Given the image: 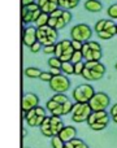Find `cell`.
<instances>
[{"instance_id": "obj_1", "label": "cell", "mask_w": 117, "mask_h": 148, "mask_svg": "<svg viewBox=\"0 0 117 148\" xmlns=\"http://www.w3.org/2000/svg\"><path fill=\"white\" fill-rule=\"evenodd\" d=\"M73 107L74 103H72L70 99L65 94H55L46 103V109L51 112V116H56V117H61V116H66L72 113Z\"/></svg>"}, {"instance_id": "obj_2", "label": "cell", "mask_w": 117, "mask_h": 148, "mask_svg": "<svg viewBox=\"0 0 117 148\" xmlns=\"http://www.w3.org/2000/svg\"><path fill=\"white\" fill-rule=\"evenodd\" d=\"M65 127L61 117H56V116H47L44 122L42 123L41 133L43 134L46 138H54V136H58L61 130Z\"/></svg>"}, {"instance_id": "obj_3", "label": "cell", "mask_w": 117, "mask_h": 148, "mask_svg": "<svg viewBox=\"0 0 117 148\" xmlns=\"http://www.w3.org/2000/svg\"><path fill=\"white\" fill-rule=\"evenodd\" d=\"M105 74V65L100 61H91L85 64L82 77L86 81H100Z\"/></svg>"}, {"instance_id": "obj_4", "label": "cell", "mask_w": 117, "mask_h": 148, "mask_svg": "<svg viewBox=\"0 0 117 148\" xmlns=\"http://www.w3.org/2000/svg\"><path fill=\"white\" fill-rule=\"evenodd\" d=\"M109 121V113L107 110H99V112H91L89 120H87V125L94 131H102L108 126Z\"/></svg>"}, {"instance_id": "obj_5", "label": "cell", "mask_w": 117, "mask_h": 148, "mask_svg": "<svg viewBox=\"0 0 117 148\" xmlns=\"http://www.w3.org/2000/svg\"><path fill=\"white\" fill-rule=\"evenodd\" d=\"M70 21H72L70 10H64V9H61V8H58L52 14H50L48 26H51L52 29L58 31V30H63L66 25H69Z\"/></svg>"}, {"instance_id": "obj_6", "label": "cell", "mask_w": 117, "mask_h": 148, "mask_svg": "<svg viewBox=\"0 0 117 148\" xmlns=\"http://www.w3.org/2000/svg\"><path fill=\"white\" fill-rule=\"evenodd\" d=\"M82 55H83L85 62H91V61H100L103 56L102 46L95 40H89L83 43V48H82Z\"/></svg>"}, {"instance_id": "obj_7", "label": "cell", "mask_w": 117, "mask_h": 148, "mask_svg": "<svg viewBox=\"0 0 117 148\" xmlns=\"http://www.w3.org/2000/svg\"><path fill=\"white\" fill-rule=\"evenodd\" d=\"M36 35H38V42L42 46H51L56 44L58 39V31L52 29L51 26H43V27L36 29Z\"/></svg>"}, {"instance_id": "obj_8", "label": "cell", "mask_w": 117, "mask_h": 148, "mask_svg": "<svg viewBox=\"0 0 117 148\" xmlns=\"http://www.w3.org/2000/svg\"><path fill=\"white\" fill-rule=\"evenodd\" d=\"M95 90L91 84L89 83H82L78 84L76 88L72 92V96H73L74 101L76 103H89L92 99V96L95 95Z\"/></svg>"}, {"instance_id": "obj_9", "label": "cell", "mask_w": 117, "mask_h": 148, "mask_svg": "<svg viewBox=\"0 0 117 148\" xmlns=\"http://www.w3.org/2000/svg\"><path fill=\"white\" fill-rule=\"evenodd\" d=\"M92 36V29L87 23H77L70 29V39L86 43Z\"/></svg>"}, {"instance_id": "obj_10", "label": "cell", "mask_w": 117, "mask_h": 148, "mask_svg": "<svg viewBox=\"0 0 117 148\" xmlns=\"http://www.w3.org/2000/svg\"><path fill=\"white\" fill-rule=\"evenodd\" d=\"M74 48L72 46L70 39H63V40L56 43V51H55V56L60 60L61 62H68L72 60V56L74 53Z\"/></svg>"}, {"instance_id": "obj_11", "label": "cell", "mask_w": 117, "mask_h": 148, "mask_svg": "<svg viewBox=\"0 0 117 148\" xmlns=\"http://www.w3.org/2000/svg\"><path fill=\"white\" fill-rule=\"evenodd\" d=\"M91 112L92 110L89 103H74L73 110H72V121L77 123L87 122Z\"/></svg>"}, {"instance_id": "obj_12", "label": "cell", "mask_w": 117, "mask_h": 148, "mask_svg": "<svg viewBox=\"0 0 117 148\" xmlns=\"http://www.w3.org/2000/svg\"><path fill=\"white\" fill-rule=\"evenodd\" d=\"M46 118H47L46 108H43V107H36L25 114L26 122L31 127H41Z\"/></svg>"}, {"instance_id": "obj_13", "label": "cell", "mask_w": 117, "mask_h": 148, "mask_svg": "<svg viewBox=\"0 0 117 148\" xmlns=\"http://www.w3.org/2000/svg\"><path fill=\"white\" fill-rule=\"evenodd\" d=\"M111 104V97L105 92H95L92 99L89 101V105L92 112H99V110H107V108Z\"/></svg>"}, {"instance_id": "obj_14", "label": "cell", "mask_w": 117, "mask_h": 148, "mask_svg": "<svg viewBox=\"0 0 117 148\" xmlns=\"http://www.w3.org/2000/svg\"><path fill=\"white\" fill-rule=\"evenodd\" d=\"M42 14L41 8L38 7V4H33L29 7H22L21 9V20L25 25L30 26V23H35V21L39 18V16Z\"/></svg>"}, {"instance_id": "obj_15", "label": "cell", "mask_w": 117, "mask_h": 148, "mask_svg": "<svg viewBox=\"0 0 117 148\" xmlns=\"http://www.w3.org/2000/svg\"><path fill=\"white\" fill-rule=\"evenodd\" d=\"M48 84L51 91H54L55 94H65L70 88V79L68 78V75L61 74V75L54 77Z\"/></svg>"}, {"instance_id": "obj_16", "label": "cell", "mask_w": 117, "mask_h": 148, "mask_svg": "<svg viewBox=\"0 0 117 148\" xmlns=\"http://www.w3.org/2000/svg\"><path fill=\"white\" fill-rule=\"evenodd\" d=\"M36 107H39V96L34 92H26L22 96V100H21V109H22L23 118H25L26 113Z\"/></svg>"}, {"instance_id": "obj_17", "label": "cell", "mask_w": 117, "mask_h": 148, "mask_svg": "<svg viewBox=\"0 0 117 148\" xmlns=\"http://www.w3.org/2000/svg\"><path fill=\"white\" fill-rule=\"evenodd\" d=\"M115 35H117V23L111 18H107L104 29H103V31L98 33V36H99V39H103V40H109Z\"/></svg>"}, {"instance_id": "obj_18", "label": "cell", "mask_w": 117, "mask_h": 148, "mask_svg": "<svg viewBox=\"0 0 117 148\" xmlns=\"http://www.w3.org/2000/svg\"><path fill=\"white\" fill-rule=\"evenodd\" d=\"M38 42V35H36V27L35 26H26L23 29L22 33V43L25 44L26 47L30 48L33 44H35Z\"/></svg>"}, {"instance_id": "obj_19", "label": "cell", "mask_w": 117, "mask_h": 148, "mask_svg": "<svg viewBox=\"0 0 117 148\" xmlns=\"http://www.w3.org/2000/svg\"><path fill=\"white\" fill-rule=\"evenodd\" d=\"M38 7L41 8L42 13H46V14H52L55 10H57L58 8V0H38L36 1Z\"/></svg>"}, {"instance_id": "obj_20", "label": "cell", "mask_w": 117, "mask_h": 148, "mask_svg": "<svg viewBox=\"0 0 117 148\" xmlns=\"http://www.w3.org/2000/svg\"><path fill=\"white\" fill-rule=\"evenodd\" d=\"M58 136L61 138V140L64 142V143H68V142H72L73 139L77 138V129L74 127V126H65V127L61 130V133L58 134Z\"/></svg>"}, {"instance_id": "obj_21", "label": "cell", "mask_w": 117, "mask_h": 148, "mask_svg": "<svg viewBox=\"0 0 117 148\" xmlns=\"http://www.w3.org/2000/svg\"><path fill=\"white\" fill-rule=\"evenodd\" d=\"M85 9L87 10V12L90 13H98L102 10L103 8V4L102 1H99V0H86L83 4Z\"/></svg>"}, {"instance_id": "obj_22", "label": "cell", "mask_w": 117, "mask_h": 148, "mask_svg": "<svg viewBox=\"0 0 117 148\" xmlns=\"http://www.w3.org/2000/svg\"><path fill=\"white\" fill-rule=\"evenodd\" d=\"M81 0H58V7L64 10H70L77 8Z\"/></svg>"}, {"instance_id": "obj_23", "label": "cell", "mask_w": 117, "mask_h": 148, "mask_svg": "<svg viewBox=\"0 0 117 148\" xmlns=\"http://www.w3.org/2000/svg\"><path fill=\"white\" fill-rule=\"evenodd\" d=\"M64 148H90V147L87 146V144L85 143L82 139L76 138V139H73L72 142L65 143V147H64Z\"/></svg>"}, {"instance_id": "obj_24", "label": "cell", "mask_w": 117, "mask_h": 148, "mask_svg": "<svg viewBox=\"0 0 117 148\" xmlns=\"http://www.w3.org/2000/svg\"><path fill=\"white\" fill-rule=\"evenodd\" d=\"M43 70L38 69V68H34V66H29L25 69V77H28V78H39L41 77V74Z\"/></svg>"}, {"instance_id": "obj_25", "label": "cell", "mask_w": 117, "mask_h": 148, "mask_svg": "<svg viewBox=\"0 0 117 148\" xmlns=\"http://www.w3.org/2000/svg\"><path fill=\"white\" fill-rule=\"evenodd\" d=\"M60 69L63 72V74H65V75H72V74H74V64L70 61L63 62Z\"/></svg>"}, {"instance_id": "obj_26", "label": "cell", "mask_w": 117, "mask_h": 148, "mask_svg": "<svg viewBox=\"0 0 117 148\" xmlns=\"http://www.w3.org/2000/svg\"><path fill=\"white\" fill-rule=\"evenodd\" d=\"M48 22H50V16L46 14V13H42L39 16V18L35 21V27H43V26H48Z\"/></svg>"}, {"instance_id": "obj_27", "label": "cell", "mask_w": 117, "mask_h": 148, "mask_svg": "<svg viewBox=\"0 0 117 148\" xmlns=\"http://www.w3.org/2000/svg\"><path fill=\"white\" fill-rule=\"evenodd\" d=\"M61 64H63V62H61L56 56H51L48 59V66L51 68V69H60Z\"/></svg>"}, {"instance_id": "obj_28", "label": "cell", "mask_w": 117, "mask_h": 148, "mask_svg": "<svg viewBox=\"0 0 117 148\" xmlns=\"http://www.w3.org/2000/svg\"><path fill=\"white\" fill-rule=\"evenodd\" d=\"M107 14H108V17H109L111 20H113V21L117 20V3H115V4H112V5L108 7Z\"/></svg>"}, {"instance_id": "obj_29", "label": "cell", "mask_w": 117, "mask_h": 148, "mask_svg": "<svg viewBox=\"0 0 117 148\" xmlns=\"http://www.w3.org/2000/svg\"><path fill=\"white\" fill-rule=\"evenodd\" d=\"M51 146L52 148H64L65 143L61 140L60 136H54V138H51Z\"/></svg>"}, {"instance_id": "obj_30", "label": "cell", "mask_w": 117, "mask_h": 148, "mask_svg": "<svg viewBox=\"0 0 117 148\" xmlns=\"http://www.w3.org/2000/svg\"><path fill=\"white\" fill-rule=\"evenodd\" d=\"M52 78H54V75L51 74L50 70H43L41 74V77H39V79H41L42 82H46V83H50V82L52 81Z\"/></svg>"}, {"instance_id": "obj_31", "label": "cell", "mask_w": 117, "mask_h": 148, "mask_svg": "<svg viewBox=\"0 0 117 148\" xmlns=\"http://www.w3.org/2000/svg\"><path fill=\"white\" fill-rule=\"evenodd\" d=\"M42 51H43L44 55L55 56V51H56V44H51V46H44Z\"/></svg>"}, {"instance_id": "obj_32", "label": "cell", "mask_w": 117, "mask_h": 148, "mask_svg": "<svg viewBox=\"0 0 117 148\" xmlns=\"http://www.w3.org/2000/svg\"><path fill=\"white\" fill-rule=\"evenodd\" d=\"M81 61H83V55H82V51H76L73 53V56H72L70 62L77 64V62H81Z\"/></svg>"}, {"instance_id": "obj_33", "label": "cell", "mask_w": 117, "mask_h": 148, "mask_svg": "<svg viewBox=\"0 0 117 148\" xmlns=\"http://www.w3.org/2000/svg\"><path fill=\"white\" fill-rule=\"evenodd\" d=\"M85 64H86L85 61L74 64V74H76V75H82V72H83V69H85Z\"/></svg>"}, {"instance_id": "obj_34", "label": "cell", "mask_w": 117, "mask_h": 148, "mask_svg": "<svg viewBox=\"0 0 117 148\" xmlns=\"http://www.w3.org/2000/svg\"><path fill=\"white\" fill-rule=\"evenodd\" d=\"M105 21H107V18H102V20H98L96 21V23H95V26H94L96 34L100 33V31H103V29H104V25H105Z\"/></svg>"}, {"instance_id": "obj_35", "label": "cell", "mask_w": 117, "mask_h": 148, "mask_svg": "<svg viewBox=\"0 0 117 148\" xmlns=\"http://www.w3.org/2000/svg\"><path fill=\"white\" fill-rule=\"evenodd\" d=\"M109 116H111V118H112L113 122L117 123V103H116V104H113L112 107H111V109H109Z\"/></svg>"}, {"instance_id": "obj_36", "label": "cell", "mask_w": 117, "mask_h": 148, "mask_svg": "<svg viewBox=\"0 0 117 148\" xmlns=\"http://www.w3.org/2000/svg\"><path fill=\"white\" fill-rule=\"evenodd\" d=\"M41 49H43V46H42L39 42H36L35 44H33V46L30 47V52H33V53H36V52H39Z\"/></svg>"}, {"instance_id": "obj_37", "label": "cell", "mask_w": 117, "mask_h": 148, "mask_svg": "<svg viewBox=\"0 0 117 148\" xmlns=\"http://www.w3.org/2000/svg\"><path fill=\"white\" fill-rule=\"evenodd\" d=\"M70 40H72V39H70ZM72 46H73L74 51H82V48H83V43L77 42V40H72Z\"/></svg>"}, {"instance_id": "obj_38", "label": "cell", "mask_w": 117, "mask_h": 148, "mask_svg": "<svg viewBox=\"0 0 117 148\" xmlns=\"http://www.w3.org/2000/svg\"><path fill=\"white\" fill-rule=\"evenodd\" d=\"M36 0H21V4H22V7H29V5H33L35 4Z\"/></svg>"}, {"instance_id": "obj_39", "label": "cell", "mask_w": 117, "mask_h": 148, "mask_svg": "<svg viewBox=\"0 0 117 148\" xmlns=\"http://www.w3.org/2000/svg\"><path fill=\"white\" fill-rule=\"evenodd\" d=\"M26 135H28V131H26L25 129H22V138H25Z\"/></svg>"}, {"instance_id": "obj_40", "label": "cell", "mask_w": 117, "mask_h": 148, "mask_svg": "<svg viewBox=\"0 0 117 148\" xmlns=\"http://www.w3.org/2000/svg\"><path fill=\"white\" fill-rule=\"evenodd\" d=\"M115 69L117 70V62H116V65H115Z\"/></svg>"}, {"instance_id": "obj_41", "label": "cell", "mask_w": 117, "mask_h": 148, "mask_svg": "<svg viewBox=\"0 0 117 148\" xmlns=\"http://www.w3.org/2000/svg\"><path fill=\"white\" fill-rule=\"evenodd\" d=\"M36 1H38V0H36Z\"/></svg>"}]
</instances>
